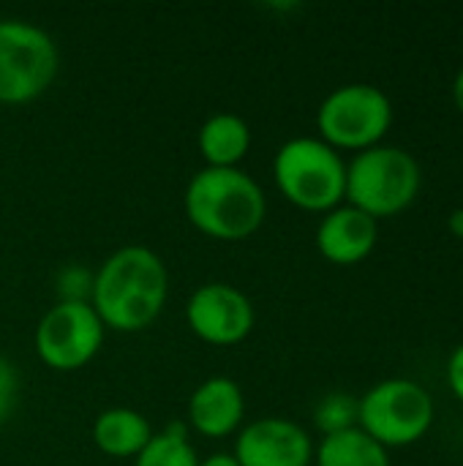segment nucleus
Wrapping results in <instances>:
<instances>
[{
	"mask_svg": "<svg viewBox=\"0 0 463 466\" xmlns=\"http://www.w3.org/2000/svg\"><path fill=\"white\" fill-rule=\"evenodd\" d=\"M254 306L248 295L224 281H210L194 289L186 303L191 333L210 347H235L254 330Z\"/></svg>",
	"mask_w": 463,
	"mask_h": 466,
	"instance_id": "1a4fd4ad",
	"label": "nucleus"
},
{
	"mask_svg": "<svg viewBox=\"0 0 463 466\" xmlns=\"http://www.w3.org/2000/svg\"><path fill=\"white\" fill-rule=\"evenodd\" d=\"M393 126V101L368 82H352L330 90L317 109L319 139L333 150L363 153L382 145Z\"/></svg>",
	"mask_w": 463,
	"mask_h": 466,
	"instance_id": "423d86ee",
	"label": "nucleus"
},
{
	"mask_svg": "<svg viewBox=\"0 0 463 466\" xmlns=\"http://www.w3.org/2000/svg\"><path fill=\"white\" fill-rule=\"evenodd\" d=\"M166 295L169 273L164 259L147 246H123L93 276L90 306L106 330L139 333L161 317Z\"/></svg>",
	"mask_w": 463,
	"mask_h": 466,
	"instance_id": "f257e3e1",
	"label": "nucleus"
},
{
	"mask_svg": "<svg viewBox=\"0 0 463 466\" xmlns=\"http://www.w3.org/2000/svg\"><path fill=\"white\" fill-rule=\"evenodd\" d=\"M434 399L428 390L404 377L382 380L357 399V429L382 448H407L420 442L434 426Z\"/></svg>",
	"mask_w": 463,
	"mask_h": 466,
	"instance_id": "39448f33",
	"label": "nucleus"
},
{
	"mask_svg": "<svg viewBox=\"0 0 463 466\" xmlns=\"http://www.w3.org/2000/svg\"><path fill=\"white\" fill-rule=\"evenodd\" d=\"M448 229H450L453 238L463 240V208H456V210L448 216Z\"/></svg>",
	"mask_w": 463,
	"mask_h": 466,
	"instance_id": "412c9836",
	"label": "nucleus"
},
{
	"mask_svg": "<svg viewBox=\"0 0 463 466\" xmlns=\"http://www.w3.org/2000/svg\"><path fill=\"white\" fill-rule=\"evenodd\" d=\"M314 423L322 431V437L355 429L357 426V399L349 396V393H330V396H325L317 404Z\"/></svg>",
	"mask_w": 463,
	"mask_h": 466,
	"instance_id": "f3484780",
	"label": "nucleus"
},
{
	"mask_svg": "<svg viewBox=\"0 0 463 466\" xmlns=\"http://www.w3.org/2000/svg\"><path fill=\"white\" fill-rule=\"evenodd\" d=\"M246 418L243 388L229 377L205 380L188 399V423L199 437L224 440L240 431Z\"/></svg>",
	"mask_w": 463,
	"mask_h": 466,
	"instance_id": "f8f14e48",
	"label": "nucleus"
},
{
	"mask_svg": "<svg viewBox=\"0 0 463 466\" xmlns=\"http://www.w3.org/2000/svg\"><path fill=\"white\" fill-rule=\"evenodd\" d=\"M16 399H19V374L11 360L0 358V423H5L14 415Z\"/></svg>",
	"mask_w": 463,
	"mask_h": 466,
	"instance_id": "6ab92c4d",
	"label": "nucleus"
},
{
	"mask_svg": "<svg viewBox=\"0 0 463 466\" xmlns=\"http://www.w3.org/2000/svg\"><path fill=\"white\" fill-rule=\"evenodd\" d=\"M183 208L194 229L224 243L251 238L267 216L265 191L240 167L199 169L186 186Z\"/></svg>",
	"mask_w": 463,
	"mask_h": 466,
	"instance_id": "f03ea898",
	"label": "nucleus"
},
{
	"mask_svg": "<svg viewBox=\"0 0 463 466\" xmlns=\"http://www.w3.org/2000/svg\"><path fill=\"white\" fill-rule=\"evenodd\" d=\"M134 466H199L196 448L180 426L153 434L145 451L134 459Z\"/></svg>",
	"mask_w": 463,
	"mask_h": 466,
	"instance_id": "dca6fc26",
	"label": "nucleus"
},
{
	"mask_svg": "<svg viewBox=\"0 0 463 466\" xmlns=\"http://www.w3.org/2000/svg\"><path fill=\"white\" fill-rule=\"evenodd\" d=\"M106 328L96 309L82 300H57L35 325L33 347L52 371H79L104 347Z\"/></svg>",
	"mask_w": 463,
	"mask_h": 466,
	"instance_id": "6e6552de",
	"label": "nucleus"
},
{
	"mask_svg": "<svg viewBox=\"0 0 463 466\" xmlns=\"http://www.w3.org/2000/svg\"><path fill=\"white\" fill-rule=\"evenodd\" d=\"M60 300H82L90 303V292H93V276L82 268H65L60 273Z\"/></svg>",
	"mask_w": 463,
	"mask_h": 466,
	"instance_id": "a211bd4d",
	"label": "nucleus"
},
{
	"mask_svg": "<svg viewBox=\"0 0 463 466\" xmlns=\"http://www.w3.org/2000/svg\"><path fill=\"white\" fill-rule=\"evenodd\" d=\"M153 434L150 420L128 407L104 410L93 423V442L109 459H136Z\"/></svg>",
	"mask_w": 463,
	"mask_h": 466,
	"instance_id": "ddd939ff",
	"label": "nucleus"
},
{
	"mask_svg": "<svg viewBox=\"0 0 463 466\" xmlns=\"http://www.w3.org/2000/svg\"><path fill=\"white\" fill-rule=\"evenodd\" d=\"M379 240V221L368 213L338 205L322 216L317 227V248L330 265L352 268L371 257Z\"/></svg>",
	"mask_w": 463,
	"mask_h": 466,
	"instance_id": "9b49d317",
	"label": "nucleus"
},
{
	"mask_svg": "<svg viewBox=\"0 0 463 466\" xmlns=\"http://www.w3.org/2000/svg\"><path fill=\"white\" fill-rule=\"evenodd\" d=\"M199 466H240V464L235 461V456H232V453H213V456L202 459Z\"/></svg>",
	"mask_w": 463,
	"mask_h": 466,
	"instance_id": "4be33fe9",
	"label": "nucleus"
},
{
	"mask_svg": "<svg viewBox=\"0 0 463 466\" xmlns=\"http://www.w3.org/2000/svg\"><path fill=\"white\" fill-rule=\"evenodd\" d=\"M453 104H456V109L463 115V66L458 68L456 79H453Z\"/></svg>",
	"mask_w": 463,
	"mask_h": 466,
	"instance_id": "5701e85b",
	"label": "nucleus"
},
{
	"mask_svg": "<svg viewBox=\"0 0 463 466\" xmlns=\"http://www.w3.org/2000/svg\"><path fill=\"white\" fill-rule=\"evenodd\" d=\"M232 456L240 466H311L314 442L295 420L262 418L237 431Z\"/></svg>",
	"mask_w": 463,
	"mask_h": 466,
	"instance_id": "9d476101",
	"label": "nucleus"
},
{
	"mask_svg": "<svg viewBox=\"0 0 463 466\" xmlns=\"http://www.w3.org/2000/svg\"><path fill=\"white\" fill-rule=\"evenodd\" d=\"M420 164L412 153L396 145H377L347 164L344 202L371 218H393L412 208L420 194Z\"/></svg>",
	"mask_w": 463,
	"mask_h": 466,
	"instance_id": "20e7f679",
	"label": "nucleus"
},
{
	"mask_svg": "<svg viewBox=\"0 0 463 466\" xmlns=\"http://www.w3.org/2000/svg\"><path fill=\"white\" fill-rule=\"evenodd\" d=\"M60 68L55 38L38 25L0 19V104L22 106L41 98Z\"/></svg>",
	"mask_w": 463,
	"mask_h": 466,
	"instance_id": "0eeeda50",
	"label": "nucleus"
},
{
	"mask_svg": "<svg viewBox=\"0 0 463 466\" xmlns=\"http://www.w3.org/2000/svg\"><path fill=\"white\" fill-rule=\"evenodd\" d=\"M273 180L289 205L308 213H330L344 205L347 161L319 137H295L278 147Z\"/></svg>",
	"mask_w": 463,
	"mask_h": 466,
	"instance_id": "7ed1b4c3",
	"label": "nucleus"
},
{
	"mask_svg": "<svg viewBox=\"0 0 463 466\" xmlns=\"http://www.w3.org/2000/svg\"><path fill=\"white\" fill-rule=\"evenodd\" d=\"M196 145L207 167L235 169L251 150V128L240 115L218 112L202 123Z\"/></svg>",
	"mask_w": 463,
	"mask_h": 466,
	"instance_id": "4468645a",
	"label": "nucleus"
},
{
	"mask_svg": "<svg viewBox=\"0 0 463 466\" xmlns=\"http://www.w3.org/2000/svg\"><path fill=\"white\" fill-rule=\"evenodd\" d=\"M317 466H390V453L377 440H371L363 429H347L338 434L322 437L319 448H314Z\"/></svg>",
	"mask_w": 463,
	"mask_h": 466,
	"instance_id": "2eb2a0df",
	"label": "nucleus"
},
{
	"mask_svg": "<svg viewBox=\"0 0 463 466\" xmlns=\"http://www.w3.org/2000/svg\"><path fill=\"white\" fill-rule=\"evenodd\" d=\"M448 388H450V393L458 399L463 404V344H458L453 352H450V358H448Z\"/></svg>",
	"mask_w": 463,
	"mask_h": 466,
	"instance_id": "aec40b11",
	"label": "nucleus"
}]
</instances>
